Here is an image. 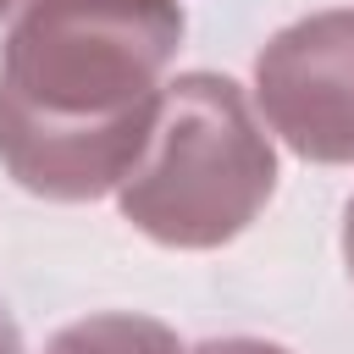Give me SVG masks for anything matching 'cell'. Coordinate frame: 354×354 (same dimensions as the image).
I'll use <instances>...</instances> for the list:
<instances>
[{"label": "cell", "instance_id": "8", "mask_svg": "<svg viewBox=\"0 0 354 354\" xmlns=\"http://www.w3.org/2000/svg\"><path fill=\"white\" fill-rule=\"evenodd\" d=\"M17 6H28V0H0V17H6V11H17Z\"/></svg>", "mask_w": 354, "mask_h": 354}, {"label": "cell", "instance_id": "6", "mask_svg": "<svg viewBox=\"0 0 354 354\" xmlns=\"http://www.w3.org/2000/svg\"><path fill=\"white\" fill-rule=\"evenodd\" d=\"M0 354H22V337H17V321L0 310Z\"/></svg>", "mask_w": 354, "mask_h": 354}, {"label": "cell", "instance_id": "4", "mask_svg": "<svg viewBox=\"0 0 354 354\" xmlns=\"http://www.w3.org/2000/svg\"><path fill=\"white\" fill-rule=\"evenodd\" d=\"M44 354H183V348L149 315H88L61 326Z\"/></svg>", "mask_w": 354, "mask_h": 354}, {"label": "cell", "instance_id": "1", "mask_svg": "<svg viewBox=\"0 0 354 354\" xmlns=\"http://www.w3.org/2000/svg\"><path fill=\"white\" fill-rule=\"evenodd\" d=\"M177 0H28L0 55V160L44 199L116 188L144 149Z\"/></svg>", "mask_w": 354, "mask_h": 354}, {"label": "cell", "instance_id": "2", "mask_svg": "<svg viewBox=\"0 0 354 354\" xmlns=\"http://www.w3.org/2000/svg\"><path fill=\"white\" fill-rule=\"evenodd\" d=\"M277 188V155L232 77L188 72L160 88L144 149L116 183L122 216L171 249L238 238Z\"/></svg>", "mask_w": 354, "mask_h": 354}, {"label": "cell", "instance_id": "7", "mask_svg": "<svg viewBox=\"0 0 354 354\" xmlns=\"http://www.w3.org/2000/svg\"><path fill=\"white\" fill-rule=\"evenodd\" d=\"M343 254H348V277H354V205H348V221H343Z\"/></svg>", "mask_w": 354, "mask_h": 354}, {"label": "cell", "instance_id": "5", "mask_svg": "<svg viewBox=\"0 0 354 354\" xmlns=\"http://www.w3.org/2000/svg\"><path fill=\"white\" fill-rule=\"evenodd\" d=\"M194 354H288L277 343H254V337H221V343H199Z\"/></svg>", "mask_w": 354, "mask_h": 354}, {"label": "cell", "instance_id": "3", "mask_svg": "<svg viewBox=\"0 0 354 354\" xmlns=\"http://www.w3.org/2000/svg\"><path fill=\"white\" fill-rule=\"evenodd\" d=\"M254 88L293 155L326 166L354 160V11L282 28L254 61Z\"/></svg>", "mask_w": 354, "mask_h": 354}]
</instances>
